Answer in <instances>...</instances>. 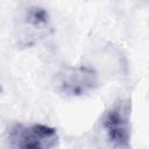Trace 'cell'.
I'll return each mask as SVG.
<instances>
[{"label":"cell","mask_w":149,"mask_h":149,"mask_svg":"<svg viewBox=\"0 0 149 149\" xmlns=\"http://www.w3.org/2000/svg\"><path fill=\"white\" fill-rule=\"evenodd\" d=\"M8 140L14 148L24 149H50L58 143L55 128L47 125L35 123L30 126L13 125L8 130Z\"/></svg>","instance_id":"cell-1"},{"label":"cell","mask_w":149,"mask_h":149,"mask_svg":"<svg viewBox=\"0 0 149 149\" xmlns=\"http://www.w3.org/2000/svg\"><path fill=\"white\" fill-rule=\"evenodd\" d=\"M57 86L66 95L80 97L98 86V74L94 69L86 65L69 66L58 73Z\"/></svg>","instance_id":"cell-2"},{"label":"cell","mask_w":149,"mask_h":149,"mask_svg":"<svg viewBox=\"0 0 149 149\" xmlns=\"http://www.w3.org/2000/svg\"><path fill=\"white\" fill-rule=\"evenodd\" d=\"M102 129L108 142L113 147L126 148L129 146L130 126L128 108L123 104H116L108 109L102 118Z\"/></svg>","instance_id":"cell-3"},{"label":"cell","mask_w":149,"mask_h":149,"mask_svg":"<svg viewBox=\"0 0 149 149\" xmlns=\"http://www.w3.org/2000/svg\"><path fill=\"white\" fill-rule=\"evenodd\" d=\"M24 21L30 27L41 29V28H44L45 26H48V23H49V14L44 8L34 6V7H30L26 12Z\"/></svg>","instance_id":"cell-4"}]
</instances>
